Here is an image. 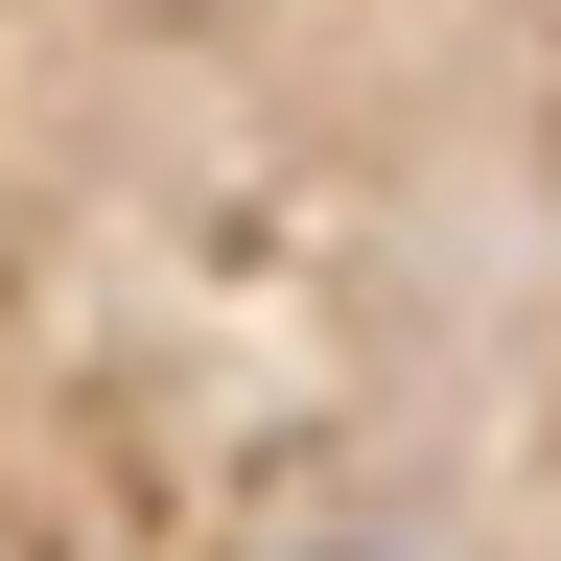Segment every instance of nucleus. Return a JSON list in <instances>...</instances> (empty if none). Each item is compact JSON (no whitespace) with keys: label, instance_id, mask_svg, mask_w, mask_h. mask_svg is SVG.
<instances>
[{"label":"nucleus","instance_id":"1","mask_svg":"<svg viewBox=\"0 0 561 561\" xmlns=\"http://www.w3.org/2000/svg\"><path fill=\"white\" fill-rule=\"evenodd\" d=\"M328 561H398V538H328Z\"/></svg>","mask_w":561,"mask_h":561}]
</instances>
